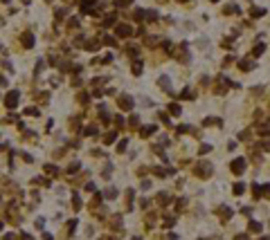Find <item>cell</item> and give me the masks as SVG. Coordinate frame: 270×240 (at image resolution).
I'll return each mask as SVG.
<instances>
[{
    "mask_svg": "<svg viewBox=\"0 0 270 240\" xmlns=\"http://www.w3.org/2000/svg\"><path fill=\"white\" fill-rule=\"evenodd\" d=\"M5 83H7V81H5V79H2V77H0V85H5Z\"/></svg>",
    "mask_w": 270,
    "mask_h": 240,
    "instance_id": "cell-40",
    "label": "cell"
},
{
    "mask_svg": "<svg viewBox=\"0 0 270 240\" xmlns=\"http://www.w3.org/2000/svg\"><path fill=\"white\" fill-rule=\"evenodd\" d=\"M41 70H43V61H38L36 63V74H41Z\"/></svg>",
    "mask_w": 270,
    "mask_h": 240,
    "instance_id": "cell-34",
    "label": "cell"
},
{
    "mask_svg": "<svg viewBox=\"0 0 270 240\" xmlns=\"http://www.w3.org/2000/svg\"><path fill=\"white\" fill-rule=\"evenodd\" d=\"M115 18H117L115 14H108L106 18H104V27H110V25H115Z\"/></svg>",
    "mask_w": 270,
    "mask_h": 240,
    "instance_id": "cell-9",
    "label": "cell"
},
{
    "mask_svg": "<svg viewBox=\"0 0 270 240\" xmlns=\"http://www.w3.org/2000/svg\"><path fill=\"white\" fill-rule=\"evenodd\" d=\"M243 169H245V162H243V159H234V162H232V171H234L236 175L243 173Z\"/></svg>",
    "mask_w": 270,
    "mask_h": 240,
    "instance_id": "cell-5",
    "label": "cell"
},
{
    "mask_svg": "<svg viewBox=\"0 0 270 240\" xmlns=\"http://www.w3.org/2000/svg\"><path fill=\"white\" fill-rule=\"evenodd\" d=\"M23 2H29V0H23Z\"/></svg>",
    "mask_w": 270,
    "mask_h": 240,
    "instance_id": "cell-42",
    "label": "cell"
},
{
    "mask_svg": "<svg viewBox=\"0 0 270 240\" xmlns=\"http://www.w3.org/2000/svg\"><path fill=\"white\" fill-rule=\"evenodd\" d=\"M115 139H117V133H108L106 137H104V142H106V144H113Z\"/></svg>",
    "mask_w": 270,
    "mask_h": 240,
    "instance_id": "cell-15",
    "label": "cell"
},
{
    "mask_svg": "<svg viewBox=\"0 0 270 240\" xmlns=\"http://www.w3.org/2000/svg\"><path fill=\"white\" fill-rule=\"evenodd\" d=\"M68 2H74V0H68Z\"/></svg>",
    "mask_w": 270,
    "mask_h": 240,
    "instance_id": "cell-43",
    "label": "cell"
},
{
    "mask_svg": "<svg viewBox=\"0 0 270 240\" xmlns=\"http://www.w3.org/2000/svg\"><path fill=\"white\" fill-rule=\"evenodd\" d=\"M68 27H70V29H77V27H79V20H77V18H70V20H68Z\"/></svg>",
    "mask_w": 270,
    "mask_h": 240,
    "instance_id": "cell-21",
    "label": "cell"
},
{
    "mask_svg": "<svg viewBox=\"0 0 270 240\" xmlns=\"http://www.w3.org/2000/svg\"><path fill=\"white\" fill-rule=\"evenodd\" d=\"M72 198H74V200H72V206H74V211H79V209H81V200H79V195H77V193L72 195Z\"/></svg>",
    "mask_w": 270,
    "mask_h": 240,
    "instance_id": "cell-14",
    "label": "cell"
},
{
    "mask_svg": "<svg viewBox=\"0 0 270 240\" xmlns=\"http://www.w3.org/2000/svg\"><path fill=\"white\" fill-rule=\"evenodd\" d=\"M0 231H2V220H0Z\"/></svg>",
    "mask_w": 270,
    "mask_h": 240,
    "instance_id": "cell-41",
    "label": "cell"
},
{
    "mask_svg": "<svg viewBox=\"0 0 270 240\" xmlns=\"http://www.w3.org/2000/svg\"><path fill=\"white\" fill-rule=\"evenodd\" d=\"M126 144H128L126 139H122V142L117 144V153H124V150H126Z\"/></svg>",
    "mask_w": 270,
    "mask_h": 240,
    "instance_id": "cell-18",
    "label": "cell"
},
{
    "mask_svg": "<svg viewBox=\"0 0 270 240\" xmlns=\"http://www.w3.org/2000/svg\"><path fill=\"white\" fill-rule=\"evenodd\" d=\"M178 2H185V0H178Z\"/></svg>",
    "mask_w": 270,
    "mask_h": 240,
    "instance_id": "cell-44",
    "label": "cell"
},
{
    "mask_svg": "<svg viewBox=\"0 0 270 240\" xmlns=\"http://www.w3.org/2000/svg\"><path fill=\"white\" fill-rule=\"evenodd\" d=\"M126 52H128V56H138V54H140V47H138V45H128Z\"/></svg>",
    "mask_w": 270,
    "mask_h": 240,
    "instance_id": "cell-12",
    "label": "cell"
},
{
    "mask_svg": "<svg viewBox=\"0 0 270 240\" xmlns=\"http://www.w3.org/2000/svg\"><path fill=\"white\" fill-rule=\"evenodd\" d=\"M2 240H16V236H14V233H9V236H5Z\"/></svg>",
    "mask_w": 270,
    "mask_h": 240,
    "instance_id": "cell-36",
    "label": "cell"
},
{
    "mask_svg": "<svg viewBox=\"0 0 270 240\" xmlns=\"http://www.w3.org/2000/svg\"><path fill=\"white\" fill-rule=\"evenodd\" d=\"M230 215H232V211H230L227 206H225V209H221V218H223V220H227Z\"/></svg>",
    "mask_w": 270,
    "mask_h": 240,
    "instance_id": "cell-20",
    "label": "cell"
},
{
    "mask_svg": "<svg viewBox=\"0 0 270 240\" xmlns=\"http://www.w3.org/2000/svg\"><path fill=\"white\" fill-rule=\"evenodd\" d=\"M104 43H106V45H115V43H117V41H115L113 36H106V38H104Z\"/></svg>",
    "mask_w": 270,
    "mask_h": 240,
    "instance_id": "cell-30",
    "label": "cell"
},
{
    "mask_svg": "<svg viewBox=\"0 0 270 240\" xmlns=\"http://www.w3.org/2000/svg\"><path fill=\"white\" fill-rule=\"evenodd\" d=\"M182 99H194V92H191V90L187 88V90L182 92Z\"/></svg>",
    "mask_w": 270,
    "mask_h": 240,
    "instance_id": "cell-24",
    "label": "cell"
},
{
    "mask_svg": "<svg viewBox=\"0 0 270 240\" xmlns=\"http://www.w3.org/2000/svg\"><path fill=\"white\" fill-rule=\"evenodd\" d=\"M25 115H34V117H36V115H38V110H36V108H25Z\"/></svg>",
    "mask_w": 270,
    "mask_h": 240,
    "instance_id": "cell-31",
    "label": "cell"
},
{
    "mask_svg": "<svg viewBox=\"0 0 270 240\" xmlns=\"http://www.w3.org/2000/svg\"><path fill=\"white\" fill-rule=\"evenodd\" d=\"M133 74H142V63H133Z\"/></svg>",
    "mask_w": 270,
    "mask_h": 240,
    "instance_id": "cell-16",
    "label": "cell"
},
{
    "mask_svg": "<svg viewBox=\"0 0 270 240\" xmlns=\"http://www.w3.org/2000/svg\"><path fill=\"white\" fill-rule=\"evenodd\" d=\"M23 45L25 47H34V36L32 34H23Z\"/></svg>",
    "mask_w": 270,
    "mask_h": 240,
    "instance_id": "cell-6",
    "label": "cell"
},
{
    "mask_svg": "<svg viewBox=\"0 0 270 240\" xmlns=\"http://www.w3.org/2000/svg\"><path fill=\"white\" fill-rule=\"evenodd\" d=\"M43 240H52V236L50 233H43Z\"/></svg>",
    "mask_w": 270,
    "mask_h": 240,
    "instance_id": "cell-38",
    "label": "cell"
},
{
    "mask_svg": "<svg viewBox=\"0 0 270 240\" xmlns=\"http://www.w3.org/2000/svg\"><path fill=\"white\" fill-rule=\"evenodd\" d=\"M236 240H248V238H245V236H236Z\"/></svg>",
    "mask_w": 270,
    "mask_h": 240,
    "instance_id": "cell-39",
    "label": "cell"
},
{
    "mask_svg": "<svg viewBox=\"0 0 270 240\" xmlns=\"http://www.w3.org/2000/svg\"><path fill=\"white\" fill-rule=\"evenodd\" d=\"M117 106L122 108V110H131L133 108V99L128 97V94H119L117 97Z\"/></svg>",
    "mask_w": 270,
    "mask_h": 240,
    "instance_id": "cell-2",
    "label": "cell"
},
{
    "mask_svg": "<svg viewBox=\"0 0 270 240\" xmlns=\"http://www.w3.org/2000/svg\"><path fill=\"white\" fill-rule=\"evenodd\" d=\"M133 240H140V238H133Z\"/></svg>",
    "mask_w": 270,
    "mask_h": 240,
    "instance_id": "cell-45",
    "label": "cell"
},
{
    "mask_svg": "<svg viewBox=\"0 0 270 240\" xmlns=\"http://www.w3.org/2000/svg\"><path fill=\"white\" fill-rule=\"evenodd\" d=\"M115 126H117V128H124V117H115Z\"/></svg>",
    "mask_w": 270,
    "mask_h": 240,
    "instance_id": "cell-27",
    "label": "cell"
},
{
    "mask_svg": "<svg viewBox=\"0 0 270 240\" xmlns=\"http://www.w3.org/2000/svg\"><path fill=\"white\" fill-rule=\"evenodd\" d=\"M79 166H81V164H79V162H74V164H70V166H68V171H70V173H74V171L79 169Z\"/></svg>",
    "mask_w": 270,
    "mask_h": 240,
    "instance_id": "cell-29",
    "label": "cell"
},
{
    "mask_svg": "<svg viewBox=\"0 0 270 240\" xmlns=\"http://www.w3.org/2000/svg\"><path fill=\"white\" fill-rule=\"evenodd\" d=\"M234 193H243V184H236V186H234Z\"/></svg>",
    "mask_w": 270,
    "mask_h": 240,
    "instance_id": "cell-35",
    "label": "cell"
},
{
    "mask_svg": "<svg viewBox=\"0 0 270 240\" xmlns=\"http://www.w3.org/2000/svg\"><path fill=\"white\" fill-rule=\"evenodd\" d=\"M83 133H86V135H95V133H97V128H95V126H88Z\"/></svg>",
    "mask_w": 270,
    "mask_h": 240,
    "instance_id": "cell-28",
    "label": "cell"
},
{
    "mask_svg": "<svg viewBox=\"0 0 270 240\" xmlns=\"http://www.w3.org/2000/svg\"><path fill=\"white\" fill-rule=\"evenodd\" d=\"M133 0H115V7H128Z\"/></svg>",
    "mask_w": 270,
    "mask_h": 240,
    "instance_id": "cell-17",
    "label": "cell"
},
{
    "mask_svg": "<svg viewBox=\"0 0 270 240\" xmlns=\"http://www.w3.org/2000/svg\"><path fill=\"white\" fill-rule=\"evenodd\" d=\"M128 123H131L133 128H138V123H140V117H131V121H128Z\"/></svg>",
    "mask_w": 270,
    "mask_h": 240,
    "instance_id": "cell-32",
    "label": "cell"
},
{
    "mask_svg": "<svg viewBox=\"0 0 270 240\" xmlns=\"http://www.w3.org/2000/svg\"><path fill=\"white\" fill-rule=\"evenodd\" d=\"M45 173L47 175H59V169H56L54 164H45Z\"/></svg>",
    "mask_w": 270,
    "mask_h": 240,
    "instance_id": "cell-11",
    "label": "cell"
},
{
    "mask_svg": "<svg viewBox=\"0 0 270 240\" xmlns=\"http://www.w3.org/2000/svg\"><path fill=\"white\" fill-rule=\"evenodd\" d=\"M74 227H77V220H70V222H68V233H72Z\"/></svg>",
    "mask_w": 270,
    "mask_h": 240,
    "instance_id": "cell-25",
    "label": "cell"
},
{
    "mask_svg": "<svg viewBox=\"0 0 270 240\" xmlns=\"http://www.w3.org/2000/svg\"><path fill=\"white\" fill-rule=\"evenodd\" d=\"M34 184H45V186H50V179H43V177H34Z\"/></svg>",
    "mask_w": 270,
    "mask_h": 240,
    "instance_id": "cell-23",
    "label": "cell"
},
{
    "mask_svg": "<svg viewBox=\"0 0 270 240\" xmlns=\"http://www.w3.org/2000/svg\"><path fill=\"white\" fill-rule=\"evenodd\" d=\"M158 85L162 88L164 92H171V81H169V77H160L158 79Z\"/></svg>",
    "mask_w": 270,
    "mask_h": 240,
    "instance_id": "cell-4",
    "label": "cell"
},
{
    "mask_svg": "<svg viewBox=\"0 0 270 240\" xmlns=\"http://www.w3.org/2000/svg\"><path fill=\"white\" fill-rule=\"evenodd\" d=\"M155 133V126H146V128H142V130H140V135H142V137H149V135H153Z\"/></svg>",
    "mask_w": 270,
    "mask_h": 240,
    "instance_id": "cell-10",
    "label": "cell"
},
{
    "mask_svg": "<svg viewBox=\"0 0 270 240\" xmlns=\"http://www.w3.org/2000/svg\"><path fill=\"white\" fill-rule=\"evenodd\" d=\"M169 112H171L173 117H178V115H180V106H178V103H171V106H169Z\"/></svg>",
    "mask_w": 270,
    "mask_h": 240,
    "instance_id": "cell-13",
    "label": "cell"
},
{
    "mask_svg": "<svg viewBox=\"0 0 270 240\" xmlns=\"http://www.w3.org/2000/svg\"><path fill=\"white\" fill-rule=\"evenodd\" d=\"M259 54H263V45H257L255 47V56H259Z\"/></svg>",
    "mask_w": 270,
    "mask_h": 240,
    "instance_id": "cell-33",
    "label": "cell"
},
{
    "mask_svg": "<svg viewBox=\"0 0 270 240\" xmlns=\"http://www.w3.org/2000/svg\"><path fill=\"white\" fill-rule=\"evenodd\" d=\"M104 198H106V200H115V198H117V189H113V186H110V189H106V191H104Z\"/></svg>",
    "mask_w": 270,
    "mask_h": 240,
    "instance_id": "cell-7",
    "label": "cell"
},
{
    "mask_svg": "<svg viewBox=\"0 0 270 240\" xmlns=\"http://www.w3.org/2000/svg\"><path fill=\"white\" fill-rule=\"evenodd\" d=\"M212 2H216V0H212Z\"/></svg>",
    "mask_w": 270,
    "mask_h": 240,
    "instance_id": "cell-46",
    "label": "cell"
},
{
    "mask_svg": "<svg viewBox=\"0 0 270 240\" xmlns=\"http://www.w3.org/2000/svg\"><path fill=\"white\" fill-rule=\"evenodd\" d=\"M250 14H252V16H263V14H266V9H259V7H255V9L250 11Z\"/></svg>",
    "mask_w": 270,
    "mask_h": 240,
    "instance_id": "cell-22",
    "label": "cell"
},
{
    "mask_svg": "<svg viewBox=\"0 0 270 240\" xmlns=\"http://www.w3.org/2000/svg\"><path fill=\"white\" fill-rule=\"evenodd\" d=\"M115 34L122 36V38H128V36H133V27L131 25H117L115 27Z\"/></svg>",
    "mask_w": 270,
    "mask_h": 240,
    "instance_id": "cell-3",
    "label": "cell"
},
{
    "mask_svg": "<svg viewBox=\"0 0 270 240\" xmlns=\"http://www.w3.org/2000/svg\"><path fill=\"white\" fill-rule=\"evenodd\" d=\"M21 240H34V238H32L29 233H23V238H21Z\"/></svg>",
    "mask_w": 270,
    "mask_h": 240,
    "instance_id": "cell-37",
    "label": "cell"
},
{
    "mask_svg": "<svg viewBox=\"0 0 270 240\" xmlns=\"http://www.w3.org/2000/svg\"><path fill=\"white\" fill-rule=\"evenodd\" d=\"M18 99H21V92L18 90H9V94L5 97V106L9 108V110H14V108L18 106Z\"/></svg>",
    "mask_w": 270,
    "mask_h": 240,
    "instance_id": "cell-1",
    "label": "cell"
},
{
    "mask_svg": "<svg viewBox=\"0 0 270 240\" xmlns=\"http://www.w3.org/2000/svg\"><path fill=\"white\" fill-rule=\"evenodd\" d=\"M54 16H56V20H63V18L68 16V9H65V7H59V9L54 11Z\"/></svg>",
    "mask_w": 270,
    "mask_h": 240,
    "instance_id": "cell-8",
    "label": "cell"
},
{
    "mask_svg": "<svg viewBox=\"0 0 270 240\" xmlns=\"http://www.w3.org/2000/svg\"><path fill=\"white\" fill-rule=\"evenodd\" d=\"M250 231H261V225L259 222H250Z\"/></svg>",
    "mask_w": 270,
    "mask_h": 240,
    "instance_id": "cell-26",
    "label": "cell"
},
{
    "mask_svg": "<svg viewBox=\"0 0 270 240\" xmlns=\"http://www.w3.org/2000/svg\"><path fill=\"white\" fill-rule=\"evenodd\" d=\"M158 202H160V204H167V202H169V195H167V193H160V195H158Z\"/></svg>",
    "mask_w": 270,
    "mask_h": 240,
    "instance_id": "cell-19",
    "label": "cell"
}]
</instances>
